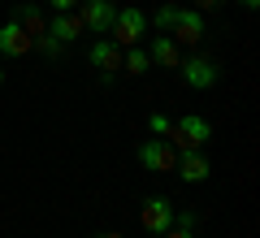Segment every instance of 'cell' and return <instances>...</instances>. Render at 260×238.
Instances as JSON below:
<instances>
[{"label":"cell","mask_w":260,"mask_h":238,"mask_svg":"<svg viewBox=\"0 0 260 238\" xmlns=\"http://www.w3.org/2000/svg\"><path fill=\"white\" fill-rule=\"evenodd\" d=\"M169 139H174L182 152H200V147L213 139V126H208L204 117H195V113H191V117H178L174 126H169Z\"/></svg>","instance_id":"obj_1"},{"label":"cell","mask_w":260,"mask_h":238,"mask_svg":"<svg viewBox=\"0 0 260 238\" xmlns=\"http://www.w3.org/2000/svg\"><path fill=\"white\" fill-rule=\"evenodd\" d=\"M143 30H148V13H143V9H117L109 35H113V44H117V48H135L143 39Z\"/></svg>","instance_id":"obj_2"},{"label":"cell","mask_w":260,"mask_h":238,"mask_svg":"<svg viewBox=\"0 0 260 238\" xmlns=\"http://www.w3.org/2000/svg\"><path fill=\"white\" fill-rule=\"evenodd\" d=\"M139 221H143V229H148V234H165L169 225H174V203L165 199V195H148V199H143V208H139Z\"/></svg>","instance_id":"obj_3"},{"label":"cell","mask_w":260,"mask_h":238,"mask_svg":"<svg viewBox=\"0 0 260 238\" xmlns=\"http://www.w3.org/2000/svg\"><path fill=\"white\" fill-rule=\"evenodd\" d=\"M182 78L191 87H200V91H208V87L221 83V65H217L213 56H186L182 61Z\"/></svg>","instance_id":"obj_4"},{"label":"cell","mask_w":260,"mask_h":238,"mask_svg":"<svg viewBox=\"0 0 260 238\" xmlns=\"http://www.w3.org/2000/svg\"><path fill=\"white\" fill-rule=\"evenodd\" d=\"M87 61H91V70H100L104 83H113V74L121 70V48L113 44V39H95V44L87 48Z\"/></svg>","instance_id":"obj_5"},{"label":"cell","mask_w":260,"mask_h":238,"mask_svg":"<svg viewBox=\"0 0 260 238\" xmlns=\"http://www.w3.org/2000/svg\"><path fill=\"white\" fill-rule=\"evenodd\" d=\"M174 147L165 143V139H148V143H139V165L152 169V174H169L174 169Z\"/></svg>","instance_id":"obj_6"},{"label":"cell","mask_w":260,"mask_h":238,"mask_svg":"<svg viewBox=\"0 0 260 238\" xmlns=\"http://www.w3.org/2000/svg\"><path fill=\"white\" fill-rule=\"evenodd\" d=\"M78 18H83V26H91L95 35H109L113 18H117V5H113V0H87Z\"/></svg>","instance_id":"obj_7"},{"label":"cell","mask_w":260,"mask_h":238,"mask_svg":"<svg viewBox=\"0 0 260 238\" xmlns=\"http://www.w3.org/2000/svg\"><path fill=\"white\" fill-rule=\"evenodd\" d=\"M208 30H204V18H200V9H182L178 13V22H174V44H200Z\"/></svg>","instance_id":"obj_8"},{"label":"cell","mask_w":260,"mask_h":238,"mask_svg":"<svg viewBox=\"0 0 260 238\" xmlns=\"http://www.w3.org/2000/svg\"><path fill=\"white\" fill-rule=\"evenodd\" d=\"M30 48H35V39H30L18 22H5V26H0V56H26Z\"/></svg>","instance_id":"obj_9"},{"label":"cell","mask_w":260,"mask_h":238,"mask_svg":"<svg viewBox=\"0 0 260 238\" xmlns=\"http://www.w3.org/2000/svg\"><path fill=\"white\" fill-rule=\"evenodd\" d=\"M174 169H178V178H182V182H204L208 174H213V169H208V160L200 152H182L174 160Z\"/></svg>","instance_id":"obj_10"},{"label":"cell","mask_w":260,"mask_h":238,"mask_svg":"<svg viewBox=\"0 0 260 238\" xmlns=\"http://www.w3.org/2000/svg\"><path fill=\"white\" fill-rule=\"evenodd\" d=\"M48 35L61 39V44H74V39L83 35V18H78V13H56V18L48 22Z\"/></svg>","instance_id":"obj_11"},{"label":"cell","mask_w":260,"mask_h":238,"mask_svg":"<svg viewBox=\"0 0 260 238\" xmlns=\"http://www.w3.org/2000/svg\"><path fill=\"white\" fill-rule=\"evenodd\" d=\"M13 22H18V26L26 30L30 39L48 30V22H44V9H39V5H18V9H13Z\"/></svg>","instance_id":"obj_12"},{"label":"cell","mask_w":260,"mask_h":238,"mask_svg":"<svg viewBox=\"0 0 260 238\" xmlns=\"http://www.w3.org/2000/svg\"><path fill=\"white\" fill-rule=\"evenodd\" d=\"M152 61H156V65H165V70H169V65H178V44H174V39H169V35H156V39H152Z\"/></svg>","instance_id":"obj_13"},{"label":"cell","mask_w":260,"mask_h":238,"mask_svg":"<svg viewBox=\"0 0 260 238\" xmlns=\"http://www.w3.org/2000/svg\"><path fill=\"white\" fill-rule=\"evenodd\" d=\"M160 238H195V212H178L174 225H169Z\"/></svg>","instance_id":"obj_14"},{"label":"cell","mask_w":260,"mask_h":238,"mask_svg":"<svg viewBox=\"0 0 260 238\" xmlns=\"http://www.w3.org/2000/svg\"><path fill=\"white\" fill-rule=\"evenodd\" d=\"M148 65H152V56L143 52V48H130V52L121 56V70H130V74H143Z\"/></svg>","instance_id":"obj_15"},{"label":"cell","mask_w":260,"mask_h":238,"mask_svg":"<svg viewBox=\"0 0 260 238\" xmlns=\"http://www.w3.org/2000/svg\"><path fill=\"white\" fill-rule=\"evenodd\" d=\"M178 13H182V9H174V5H160V9H156V18H152V22H156V30H160V35H169V30H174Z\"/></svg>","instance_id":"obj_16"},{"label":"cell","mask_w":260,"mask_h":238,"mask_svg":"<svg viewBox=\"0 0 260 238\" xmlns=\"http://www.w3.org/2000/svg\"><path fill=\"white\" fill-rule=\"evenodd\" d=\"M35 48H39V56H48V61H56L65 44H61V39H52V35L44 30V35H35Z\"/></svg>","instance_id":"obj_17"},{"label":"cell","mask_w":260,"mask_h":238,"mask_svg":"<svg viewBox=\"0 0 260 238\" xmlns=\"http://www.w3.org/2000/svg\"><path fill=\"white\" fill-rule=\"evenodd\" d=\"M169 126H174V121H169L165 113H152V117H148V130H152V134H169Z\"/></svg>","instance_id":"obj_18"},{"label":"cell","mask_w":260,"mask_h":238,"mask_svg":"<svg viewBox=\"0 0 260 238\" xmlns=\"http://www.w3.org/2000/svg\"><path fill=\"white\" fill-rule=\"evenodd\" d=\"M48 5H52L56 13H74V5H78V0H48Z\"/></svg>","instance_id":"obj_19"},{"label":"cell","mask_w":260,"mask_h":238,"mask_svg":"<svg viewBox=\"0 0 260 238\" xmlns=\"http://www.w3.org/2000/svg\"><path fill=\"white\" fill-rule=\"evenodd\" d=\"M217 5H221V0H200V9H217Z\"/></svg>","instance_id":"obj_20"},{"label":"cell","mask_w":260,"mask_h":238,"mask_svg":"<svg viewBox=\"0 0 260 238\" xmlns=\"http://www.w3.org/2000/svg\"><path fill=\"white\" fill-rule=\"evenodd\" d=\"M239 5H243V9H256V5H260V0H239Z\"/></svg>","instance_id":"obj_21"},{"label":"cell","mask_w":260,"mask_h":238,"mask_svg":"<svg viewBox=\"0 0 260 238\" xmlns=\"http://www.w3.org/2000/svg\"><path fill=\"white\" fill-rule=\"evenodd\" d=\"M95 238H121V234H95Z\"/></svg>","instance_id":"obj_22"},{"label":"cell","mask_w":260,"mask_h":238,"mask_svg":"<svg viewBox=\"0 0 260 238\" xmlns=\"http://www.w3.org/2000/svg\"><path fill=\"white\" fill-rule=\"evenodd\" d=\"M0 87H5V70H0Z\"/></svg>","instance_id":"obj_23"}]
</instances>
